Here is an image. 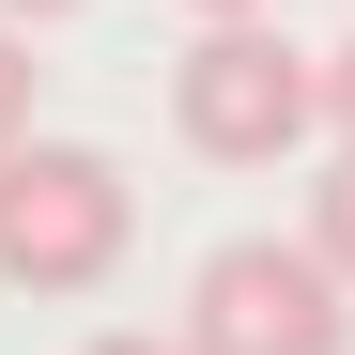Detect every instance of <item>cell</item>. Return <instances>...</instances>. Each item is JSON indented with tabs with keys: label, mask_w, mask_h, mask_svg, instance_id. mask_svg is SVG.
I'll return each instance as SVG.
<instances>
[{
	"label": "cell",
	"mask_w": 355,
	"mask_h": 355,
	"mask_svg": "<svg viewBox=\"0 0 355 355\" xmlns=\"http://www.w3.org/2000/svg\"><path fill=\"white\" fill-rule=\"evenodd\" d=\"M170 124L216 170H278L324 139V46H293L278 16H201V46L170 62Z\"/></svg>",
	"instance_id": "1"
},
{
	"label": "cell",
	"mask_w": 355,
	"mask_h": 355,
	"mask_svg": "<svg viewBox=\"0 0 355 355\" xmlns=\"http://www.w3.org/2000/svg\"><path fill=\"white\" fill-rule=\"evenodd\" d=\"M139 248V186L93 139H16L0 155V278L16 293H108Z\"/></svg>",
	"instance_id": "2"
},
{
	"label": "cell",
	"mask_w": 355,
	"mask_h": 355,
	"mask_svg": "<svg viewBox=\"0 0 355 355\" xmlns=\"http://www.w3.org/2000/svg\"><path fill=\"white\" fill-rule=\"evenodd\" d=\"M186 355H355V278L309 232H232L186 293Z\"/></svg>",
	"instance_id": "3"
},
{
	"label": "cell",
	"mask_w": 355,
	"mask_h": 355,
	"mask_svg": "<svg viewBox=\"0 0 355 355\" xmlns=\"http://www.w3.org/2000/svg\"><path fill=\"white\" fill-rule=\"evenodd\" d=\"M309 248H324V263L355 278V139L324 155V186H309Z\"/></svg>",
	"instance_id": "4"
},
{
	"label": "cell",
	"mask_w": 355,
	"mask_h": 355,
	"mask_svg": "<svg viewBox=\"0 0 355 355\" xmlns=\"http://www.w3.org/2000/svg\"><path fill=\"white\" fill-rule=\"evenodd\" d=\"M31 78H46V62H31V31H16V16H0V155H16V139H31Z\"/></svg>",
	"instance_id": "5"
},
{
	"label": "cell",
	"mask_w": 355,
	"mask_h": 355,
	"mask_svg": "<svg viewBox=\"0 0 355 355\" xmlns=\"http://www.w3.org/2000/svg\"><path fill=\"white\" fill-rule=\"evenodd\" d=\"M324 139H355V31L324 46Z\"/></svg>",
	"instance_id": "6"
},
{
	"label": "cell",
	"mask_w": 355,
	"mask_h": 355,
	"mask_svg": "<svg viewBox=\"0 0 355 355\" xmlns=\"http://www.w3.org/2000/svg\"><path fill=\"white\" fill-rule=\"evenodd\" d=\"M78 355H186V340H139V324H108V340H78Z\"/></svg>",
	"instance_id": "7"
},
{
	"label": "cell",
	"mask_w": 355,
	"mask_h": 355,
	"mask_svg": "<svg viewBox=\"0 0 355 355\" xmlns=\"http://www.w3.org/2000/svg\"><path fill=\"white\" fill-rule=\"evenodd\" d=\"M0 16H16V31H46V16H78V0H0Z\"/></svg>",
	"instance_id": "8"
},
{
	"label": "cell",
	"mask_w": 355,
	"mask_h": 355,
	"mask_svg": "<svg viewBox=\"0 0 355 355\" xmlns=\"http://www.w3.org/2000/svg\"><path fill=\"white\" fill-rule=\"evenodd\" d=\"M186 16H278V0H186Z\"/></svg>",
	"instance_id": "9"
}]
</instances>
